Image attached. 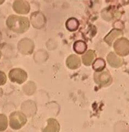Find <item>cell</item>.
Masks as SVG:
<instances>
[{
	"label": "cell",
	"mask_w": 129,
	"mask_h": 132,
	"mask_svg": "<svg viewBox=\"0 0 129 132\" xmlns=\"http://www.w3.org/2000/svg\"><path fill=\"white\" fill-rule=\"evenodd\" d=\"M106 66V63L105 60L101 58H98L96 59L92 63V68L96 72L103 71L105 69Z\"/></svg>",
	"instance_id": "cell-14"
},
{
	"label": "cell",
	"mask_w": 129,
	"mask_h": 132,
	"mask_svg": "<svg viewBox=\"0 0 129 132\" xmlns=\"http://www.w3.org/2000/svg\"><path fill=\"white\" fill-rule=\"evenodd\" d=\"M1 56H2V53H1V51H0V59H1Z\"/></svg>",
	"instance_id": "cell-21"
},
{
	"label": "cell",
	"mask_w": 129,
	"mask_h": 132,
	"mask_svg": "<svg viewBox=\"0 0 129 132\" xmlns=\"http://www.w3.org/2000/svg\"><path fill=\"white\" fill-rule=\"evenodd\" d=\"M3 94V90L1 88H0V97H1Z\"/></svg>",
	"instance_id": "cell-18"
},
{
	"label": "cell",
	"mask_w": 129,
	"mask_h": 132,
	"mask_svg": "<svg viewBox=\"0 0 129 132\" xmlns=\"http://www.w3.org/2000/svg\"><path fill=\"white\" fill-rule=\"evenodd\" d=\"M7 81V76L3 72L0 71V85H3Z\"/></svg>",
	"instance_id": "cell-17"
},
{
	"label": "cell",
	"mask_w": 129,
	"mask_h": 132,
	"mask_svg": "<svg viewBox=\"0 0 129 132\" xmlns=\"http://www.w3.org/2000/svg\"><path fill=\"white\" fill-rule=\"evenodd\" d=\"M60 130L59 123L55 118H49L47 120V126L42 131H59Z\"/></svg>",
	"instance_id": "cell-12"
},
{
	"label": "cell",
	"mask_w": 129,
	"mask_h": 132,
	"mask_svg": "<svg viewBox=\"0 0 129 132\" xmlns=\"http://www.w3.org/2000/svg\"><path fill=\"white\" fill-rule=\"evenodd\" d=\"M8 127V119L6 116L0 114V131L5 130Z\"/></svg>",
	"instance_id": "cell-16"
},
{
	"label": "cell",
	"mask_w": 129,
	"mask_h": 132,
	"mask_svg": "<svg viewBox=\"0 0 129 132\" xmlns=\"http://www.w3.org/2000/svg\"><path fill=\"white\" fill-rule=\"evenodd\" d=\"M8 77L12 82L21 84L25 81L28 78L27 73L20 68H13L8 73Z\"/></svg>",
	"instance_id": "cell-5"
},
{
	"label": "cell",
	"mask_w": 129,
	"mask_h": 132,
	"mask_svg": "<svg viewBox=\"0 0 129 132\" xmlns=\"http://www.w3.org/2000/svg\"><path fill=\"white\" fill-rule=\"evenodd\" d=\"M13 8L16 13L26 14L30 11V6L26 1H15L13 4Z\"/></svg>",
	"instance_id": "cell-7"
},
{
	"label": "cell",
	"mask_w": 129,
	"mask_h": 132,
	"mask_svg": "<svg viewBox=\"0 0 129 132\" xmlns=\"http://www.w3.org/2000/svg\"><path fill=\"white\" fill-rule=\"evenodd\" d=\"M97 55L95 51L92 50H89L82 56V61L84 65L89 66L92 64Z\"/></svg>",
	"instance_id": "cell-11"
},
{
	"label": "cell",
	"mask_w": 129,
	"mask_h": 132,
	"mask_svg": "<svg viewBox=\"0 0 129 132\" xmlns=\"http://www.w3.org/2000/svg\"><path fill=\"white\" fill-rule=\"evenodd\" d=\"M114 49L115 53L120 56H126L129 53V41L125 38L116 39L114 43Z\"/></svg>",
	"instance_id": "cell-3"
},
{
	"label": "cell",
	"mask_w": 129,
	"mask_h": 132,
	"mask_svg": "<svg viewBox=\"0 0 129 132\" xmlns=\"http://www.w3.org/2000/svg\"><path fill=\"white\" fill-rule=\"evenodd\" d=\"M6 24L10 30L19 34L26 32L30 27V22L28 18L16 15L8 16Z\"/></svg>",
	"instance_id": "cell-1"
},
{
	"label": "cell",
	"mask_w": 129,
	"mask_h": 132,
	"mask_svg": "<svg viewBox=\"0 0 129 132\" xmlns=\"http://www.w3.org/2000/svg\"><path fill=\"white\" fill-rule=\"evenodd\" d=\"M27 122L26 116L19 111H14L10 116V126L12 129L18 130L23 127Z\"/></svg>",
	"instance_id": "cell-2"
},
{
	"label": "cell",
	"mask_w": 129,
	"mask_h": 132,
	"mask_svg": "<svg viewBox=\"0 0 129 132\" xmlns=\"http://www.w3.org/2000/svg\"><path fill=\"white\" fill-rule=\"evenodd\" d=\"M123 35L122 30L118 29H113L105 37L104 40L109 46H111L113 44L114 41L116 39L122 36Z\"/></svg>",
	"instance_id": "cell-9"
},
{
	"label": "cell",
	"mask_w": 129,
	"mask_h": 132,
	"mask_svg": "<svg viewBox=\"0 0 129 132\" xmlns=\"http://www.w3.org/2000/svg\"><path fill=\"white\" fill-rule=\"evenodd\" d=\"M94 80L96 84L101 87H106L112 82V77L108 70L94 73Z\"/></svg>",
	"instance_id": "cell-4"
},
{
	"label": "cell",
	"mask_w": 129,
	"mask_h": 132,
	"mask_svg": "<svg viewBox=\"0 0 129 132\" xmlns=\"http://www.w3.org/2000/svg\"><path fill=\"white\" fill-rule=\"evenodd\" d=\"M79 20L75 18H70L66 20L65 26L67 29L70 31H75L78 30L79 27Z\"/></svg>",
	"instance_id": "cell-15"
},
{
	"label": "cell",
	"mask_w": 129,
	"mask_h": 132,
	"mask_svg": "<svg viewBox=\"0 0 129 132\" xmlns=\"http://www.w3.org/2000/svg\"><path fill=\"white\" fill-rule=\"evenodd\" d=\"M107 60L111 67L113 68H119L122 67L124 63L122 58L119 57L113 52H110L107 56Z\"/></svg>",
	"instance_id": "cell-8"
},
{
	"label": "cell",
	"mask_w": 129,
	"mask_h": 132,
	"mask_svg": "<svg viewBox=\"0 0 129 132\" xmlns=\"http://www.w3.org/2000/svg\"><path fill=\"white\" fill-rule=\"evenodd\" d=\"M66 64L69 69H78L81 65V59L80 57L76 55H71L69 56L66 59Z\"/></svg>",
	"instance_id": "cell-10"
},
{
	"label": "cell",
	"mask_w": 129,
	"mask_h": 132,
	"mask_svg": "<svg viewBox=\"0 0 129 132\" xmlns=\"http://www.w3.org/2000/svg\"><path fill=\"white\" fill-rule=\"evenodd\" d=\"M4 2H5L4 1H0V5H1V4L3 3Z\"/></svg>",
	"instance_id": "cell-20"
},
{
	"label": "cell",
	"mask_w": 129,
	"mask_h": 132,
	"mask_svg": "<svg viewBox=\"0 0 129 132\" xmlns=\"http://www.w3.org/2000/svg\"><path fill=\"white\" fill-rule=\"evenodd\" d=\"M2 39V34H1V31H0V42H1V41Z\"/></svg>",
	"instance_id": "cell-19"
},
{
	"label": "cell",
	"mask_w": 129,
	"mask_h": 132,
	"mask_svg": "<svg viewBox=\"0 0 129 132\" xmlns=\"http://www.w3.org/2000/svg\"><path fill=\"white\" fill-rule=\"evenodd\" d=\"M73 48L74 51L78 54H82L86 51L87 46L85 41L82 40H78L74 43Z\"/></svg>",
	"instance_id": "cell-13"
},
{
	"label": "cell",
	"mask_w": 129,
	"mask_h": 132,
	"mask_svg": "<svg viewBox=\"0 0 129 132\" xmlns=\"http://www.w3.org/2000/svg\"><path fill=\"white\" fill-rule=\"evenodd\" d=\"M19 51L24 55H30L34 49V44L33 41L28 38L20 40L18 44Z\"/></svg>",
	"instance_id": "cell-6"
}]
</instances>
